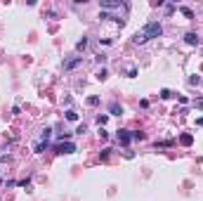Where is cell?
Wrapping results in <instances>:
<instances>
[{"label":"cell","mask_w":203,"mask_h":201,"mask_svg":"<svg viewBox=\"0 0 203 201\" xmlns=\"http://www.w3.org/2000/svg\"><path fill=\"white\" fill-rule=\"evenodd\" d=\"M142 36H144V40H149V38H158L161 33H163V26H161L158 21H149V24H146L144 28H142Z\"/></svg>","instance_id":"cell-1"},{"label":"cell","mask_w":203,"mask_h":201,"mask_svg":"<svg viewBox=\"0 0 203 201\" xmlns=\"http://www.w3.org/2000/svg\"><path fill=\"white\" fill-rule=\"evenodd\" d=\"M54 149H57L59 154H73V152H76V144H73V142H59Z\"/></svg>","instance_id":"cell-2"},{"label":"cell","mask_w":203,"mask_h":201,"mask_svg":"<svg viewBox=\"0 0 203 201\" xmlns=\"http://www.w3.org/2000/svg\"><path fill=\"white\" fill-rule=\"evenodd\" d=\"M102 10H123V5L116 0H102Z\"/></svg>","instance_id":"cell-3"},{"label":"cell","mask_w":203,"mask_h":201,"mask_svg":"<svg viewBox=\"0 0 203 201\" xmlns=\"http://www.w3.org/2000/svg\"><path fill=\"white\" fill-rule=\"evenodd\" d=\"M130 140H132L130 130H118V142L121 144H130Z\"/></svg>","instance_id":"cell-4"},{"label":"cell","mask_w":203,"mask_h":201,"mask_svg":"<svg viewBox=\"0 0 203 201\" xmlns=\"http://www.w3.org/2000/svg\"><path fill=\"white\" fill-rule=\"evenodd\" d=\"M80 62H83V57H73V59H69V62H64V69H66V71H69V69H76Z\"/></svg>","instance_id":"cell-5"},{"label":"cell","mask_w":203,"mask_h":201,"mask_svg":"<svg viewBox=\"0 0 203 201\" xmlns=\"http://www.w3.org/2000/svg\"><path fill=\"white\" fill-rule=\"evenodd\" d=\"M184 40L189 43V45H198V40H201V38H198V33H194V31H189L187 36H184Z\"/></svg>","instance_id":"cell-6"},{"label":"cell","mask_w":203,"mask_h":201,"mask_svg":"<svg viewBox=\"0 0 203 201\" xmlns=\"http://www.w3.org/2000/svg\"><path fill=\"white\" fill-rule=\"evenodd\" d=\"M109 111H111L113 116H121V114H123V109H121V104H116V102H113V104L109 106Z\"/></svg>","instance_id":"cell-7"},{"label":"cell","mask_w":203,"mask_h":201,"mask_svg":"<svg viewBox=\"0 0 203 201\" xmlns=\"http://www.w3.org/2000/svg\"><path fill=\"white\" fill-rule=\"evenodd\" d=\"M180 142L184 144V147H189V144L194 142V137H191V135H189V132H184V135H182V137H180Z\"/></svg>","instance_id":"cell-8"},{"label":"cell","mask_w":203,"mask_h":201,"mask_svg":"<svg viewBox=\"0 0 203 201\" xmlns=\"http://www.w3.org/2000/svg\"><path fill=\"white\" fill-rule=\"evenodd\" d=\"M66 121H78V114H76L73 109H69L66 111Z\"/></svg>","instance_id":"cell-9"},{"label":"cell","mask_w":203,"mask_h":201,"mask_svg":"<svg viewBox=\"0 0 203 201\" xmlns=\"http://www.w3.org/2000/svg\"><path fill=\"white\" fill-rule=\"evenodd\" d=\"M45 147H47V142H45V140H43V142H38V144H36V154H43Z\"/></svg>","instance_id":"cell-10"},{"label":"cell","mask_w":203,"mask_h":201,"mask_svg":"<svg viewBox=\"0 0 203 201\" xmlns=\"http://www.w3.org/2000/svg\"><path fill=\"white\" fill-rule=\"evenodd\" d=\"M106 121H109V116H106V114H102V116L97 118V123H99V128H104V123H106Z\"/></svg>","instance_id":"cell-11"},{"label":"cell","mask_w":203,"mask_h":201,"mask_svg":"<svg viewBox=\"0 0 203 201\" xmlns=\"http://www.w3.org/2000/svg\"><path fill=\"white\" fill-rule=\"evenodd\" d=\"M182 14L187 17V19H191V17H194V12H191V10H189V7H182Z\"/></svg>","instance_id":"cell-12"},{"label":"cell","mask_w":203,"mask_h":201,"mask_svg":"<svg viewBox=\"0 0 203 201\" xmlns=\"http://www.w3.org/2000/svg\"><path fill=\"white\" fill-rule=\"evenodd\" d=\"M87 104H90V106H97V104H99V97H87Z\"/></svg>","instance_id":"cell-13"},{"label":"cell","mask_w":203,"mask_h":201,"mask_svg":"<svg viewBox=\"0 0 203 201\" xmlns=\"http://www.w3.org/2000/svg\"><path fill=\"white\" fill-rule=\"evenodd\" d=\"M85 45H87V38H83V40H78V45H76V48H78V50H83Z\"/></svg>","instance_id":"cell-14"},{"label":"cell","mask_w":203,"mask_h":201,"mask_svg":"<svg viewBox=\"0 0 203 201\" xmlns=\"http://www.w3.org/2000/svg\"><path fill=\"white\" fill-rule=\"evenodd\" d=\"M161 97H163V100H168V97H172V95H170V90H161Z\"/></svg>","instance_id":"cell-15"},{"label":"cell","mask_w":203,"mask_h":201,"mask_svg":"<svg viewBox=\"0 0 203 201\" xmlns=\"http://www.w3.org/2000/svg\"><path fill=\"white\" fill-rule=\"evenodd\" d=\"M189 83H191V85H198V83H201V78H198V76H194V78H189Z\"/></svg>","instance_id":"cell-16"}]
</instances>
